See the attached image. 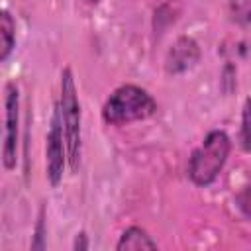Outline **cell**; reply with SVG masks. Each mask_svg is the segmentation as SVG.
<instances>
[{
    "label": "cell",
    "instance_id": "3957f363",
    "mask_svg": "<svg viewBox=\"0 0 251 251\" xmlns=\"http://www.w3.org/2000/svg\"><path fill=\"white\" fill-rule=\"evenodd\" d=\"M57 106L61 112L69 167L75 173L80 163V102H78L75 76L71 69H65L61 73V98Z\"/></svg>",
    "mask_w": 251,
    "mask_h": 251
},
{
    "label": "cell",
    "instance_id": "8992f818",
    "mask_svg": "<svg viewBox=\"0 0 251 251\" xmlns=\"http://www.w3.org/2000/svg\"><path fill=\"white\" fill-rule=\"evenodd\" d=\"M198 57H200L198 43L190 37H180L169 49L167 59H165V69L171 75L184 73V71H188L190 67H194L198 63Z\"/></svg>",
    "mask_w": 251,
    "mask_h": 251
},
{
    "label": "cell",
    "instance_id": "7c38bea8",
    "mask_svg": "<svg viewBox=\"0 0 251 251\" xmlns=\"http://www.w3.org/2000/svg\"><path fill=\"white\" fill-rule=\"evenodd\" d=\"M73 249H75V251H84V249H88V241H86V233H84V231L76 233V239H75V243H73Z\"/></svg>",
    "mask_w": 251,
    "mask_h": 251
},
{
    "label": "cell",
    "instance_id": "7a4b0ae2",
    "mask_svg": "<svg viewBox=\"0 0 251 251\" xmlns=\"http://www.w3.org/2000/svg\"><path fill=\"white\" fill-rule=\"evenodd\" d=\"M231 149V141L226 131L214 129L210 131L204 141L192 151L188 161V176L196 186L212 184L218 175L222 173L227 155Z\"/></svg>",
    "mask_w": 251,
    "mask_h": 251
},
{
    "label": "cell",
    "instance_id": "ba28073f",
    "mask_svg": "<svg viewBox=\"0 0 251 251\" xmlns=\"http://www.w3.org/2000/svg\"><path fill=\"white\" fill-rule=\"evenodd\" d=\"M16 45V24L8 10L0 14V61H6Z\"/></svg>",
    "mask_w": 251,
    "mask_h": 251
},
{
    "label": "cell",
    "instance_id": "6da1fadb",
    "mask_svg": "<svg viewBox=\"0 0 251 251\" xmlns=\"http://www.w3.org/2000/svg\"><path fill=\"white\" fill-rule=\"evenodd\" d=\"M157 112V102L153 96L135 84L118 86L102 106V120L110 126H124L131 122H141Z\"/></svg>",
    "mask_w": 251,
    "mask_h": 251
},
{
    "label": "cell",
    "instance_id": "9c48e42d",
    "mask_svg": "<svg viewBox=\"0 0 251 251\" xmlns=\"http://www.w3.org/2000/svg\"><path fill=\"white\" fill-rule=\"evenodd\" d=\"M229 16L239 25H251V0H229Z\"/></svg>",
    "mask_w": 251,
    "mask_h": 251
},
{
    "label": "cell",
    "instance_id": "5b68a950",
    "mask_svg": "<svg viewBox=\"0 0 251 251\" xmlns=\"http://www.w3.org/2000/svg\"><path fill=\"white\" fill-rule=\"evenodd\" d=\"M67 161L69 157H67V143H65V133L61 124V112H59V106H55L49 131H47V145H45V167H47V178L51 186H59V182L63 180V171Z\"/></svg>",
    "mask_w": 251,
    "mask_h": 251
},
{
    "label": "cell",
    "instance_id": "30bf717a",
    "mask_svg": "<svg viewBox=\"0 0 251 251\" xmlns=\"http://www.w3.org/2000/svg\"><path fill=\"white\" fill-rule=\"evenodd\" d=\"M239 141H241V147H243L247 153H251V98H247V100L243 102Z\"/></svg>",
    "mask_w": 251,
    "mask_h": 251
},
{
    "label": "cell",
    "instance_id": "277c9868",
    "mask_svg": "<svg viewBox=\"0 0 251 251\" xmlns=\"http://www.w3.org/2000/svg\"><path fill=\"white\" fill-rule=\"evenodd\" d=\"M18 126H20V92L16 82L4 86V139H2V163L12 171L18 161Z\"/></svg>",
    "mask_w": 251,
    "mask_h": 251
},
{
    "label": "cell",
    "instance_id": "4fadbf2b",
    "mask_svg": "<svg viewBox=\"0 0 251 251\" xmlns=\"http://www.w3.org/2000/svg\"><path fill=\"white\" fill-rule=\"evenodd\" d=\"M86 2H90V4H96V2H100V0H86Z\"/></svg>",
    "mask_w": 251,
    "mask_h": 251
},
{
    "label": "cell",
    "instance_id": "8fae6325",
    "mask_svg": "<svg viewBox=\"0 0 251 251\" xmlns=\"http://www.w3.org/2000/svg\"><path fill=\"white\" fill-rule=\"evenodd\" d=\"M45 210H39L37 226H35V237L31 241V249H45Z\"/></svg>",
    "mask_w": 251,
    "mask_h": 251
},
{
    "label": "cell",
    "instance_id": "52a82bcc",
    "mask_svg": "<svg viewBox=\"0 0 251 251\" xmlns=\"http://www.w3.org/2000/svg\"><path fill=\"white\" fill-rule=\"evenodd\" d=\"M116 249H118V251L157 249V243L151 239V235H149L145 229H141V227H137V226H131V227H127V229L122 233V237H120Z\"/></svg>",
    "mask_w": 251,
    "mask_h": 251
}]
</instances>
